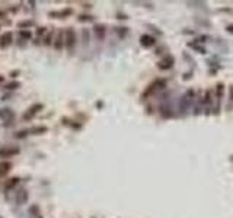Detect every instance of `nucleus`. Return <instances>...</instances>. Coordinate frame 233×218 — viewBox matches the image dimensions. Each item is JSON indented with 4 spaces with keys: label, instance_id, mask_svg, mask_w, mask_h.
Returning <instances> with one entry per match:
<instances>
[{
    "label": "nucleus",
    "instance_id": "nucleus-24",
    "mask_svg": "<svg viewBox=\"0 0 233 218\" xmlns=\"http://www.w3.org/2000/svg\"><path fill=\"white\" fill-rule=\"evenodd\" d=\"M92 17L90 16H80V21H90Z\"/></svg>",
    "mask_w": 233,
    "mask_h": 218
},
{
    "label": "nucleus",
    "instance_id": "nucleus-21",
    "mask_svg": "<svg viewBox=\"0 0 233 218\" xmlns=\"http://www.w3.org/2000/svg\"><path fill=\"white\" fill-rule=\"evenodd\" d=\"M19 86H21V83H18V82H15V83L7 84V89H18Z\"/></svg>",
    "mask_w": 233,
    "mask_h": 218
},
{
    "label": "nucleus",
    "instance_id": "nucleus-11",
    "mask_svg": "<svg viewBox=\"0 0 233 218\" xmlns=\"http://www.w3.org/2000/svg\"><path fill=\"white\" fill-rule=\"evenodd\" d=\"M10 169H12V163H9V162L0 163V178L6 176V174L10 172Z\"/></svg>",
    "mask_w": 233,
    "mask_h": 218
},
{
    "label": "nucleus",
    "instance_id": "nucleus-2",
    "mask_svg": "<svg viewBox=\"0 0 233 218\" xmlns=\"http://www.w3.org/2000/svg\"><path fill=\"white\" fill-rule=\"evenodd\" d=\"M42 105H41V103H35V105H32V106L29 108L28 111L25 112V115H23V119H25V121H29V119H32L34 117H35V115H37V113H38L39 111H41V109H42Z\"/></svg>",
    "mask_w": 233,
    "mask_h": 218
},
{
    "label": "nucleus",
    "instance_id": "nucleus-10",
    "mask_svg": "<svg viewBox=\"0 0 233 218\" xmlns=\"http://www.w3.org/2000/svg\"><path fill=\"white\" fill-rule=\"evenodd\" d=\"M28 218H42L41 212H39V208L38 205H31L29 207V211H28Z\"/></svg>",
    "mask_w": 233,
    "mask_h": 218
},
{
    "label": "nucleus",
    "instance_id": "nucleus-16",
    "mask_svg": "<svg viewBox=\"0 0 233 218\" xmlns=\"http://www.w3.org/2000/svg\"><path fill=\"white\" fill-rule=\"evenodd\" d=\"M204 103L207 105V106H210L211 103H213V98H211V90L207 89L204 93Z\"/></svg>",
    "mask_w": 233,
    "mask_h": 218
},
{
    "label": "nucleus",
    "instance_id": "nucleus-6",
    "mask_svg": "<svg viewBox=\"0 0 233 218\" xmlns=\"http://www.w3.org/2000/svg\"><path fill=\"white\" fill-rule=\"evenodd\" d=\"M63 44H64V34H63L61 31H58L56 34V39H54V48H56L57 51H61Z\"/></svg>",
    "mask_w": 233,
    "mask_h": 218
},
{
    "label": "nucleus",
    "instance_id": "nucleus-15",
    "mask_svg": "<svg viewBox=\"0 0 233 218\" xmlns=\"http://www.w3.org/2000/svg\"><path fill=\"white\" fill-rule=\"evenodd\" d=\"M223 93H224V84H223V83H219V84L216 86V98H217V101H222Z\"/></svg>",
    "mask_w": 233,
    "mask_h": 218
},
{
    "label": "nucleus",
    "instance_id": "nucleus-25",
    "mask_svg": "<svg viewBox=\"0 0 233 218\" xmlns=\"http://www.w3.org/2000/svg\"><path fill=\"white\" fill-rule=\"evenodd\" d=\"M227 31L233 34V25H229V26H227Z\"/></svg>",
    "mask_w": 233,
    "mask_h": 218
},
{
    "label": "nucleus",
    "instance_id": "nucleus-14",
    "mask_svg": "<svg viewBox=\"0 0 233 218\" xmlns=\"http://www.w3.org/2000/svg\"><path fill=\"white\" fill-rule=\"evenodd\" d=\"M0 118L2 119H12L13 118V112L10 111V109H0Z\"/></svg>",
    "mask_w": 233,
    "mask_h": 218
},
{
    "label": "nucleus",
    "instance_id": "nucleus-22",
    "mask_svg": "<svg viewBox=\"0 0 233 218\" xmlns=\"http://www.w3.org/2000/svg\"><path fill=\"white\" fill-rule=\"evenodd\" d=\"M26 134H28L26 131H21V132H18L16 134V138H22V137H25Z\"/></svg>",
    "mask_w": 233,
    "mask_h": 218
},
{
    "label": "nucleus",
    "instance_id": "nucleus-7",
    "mask_svg": "<svg viewBox=\"0 0 233 218\" xmlns=\"http://www.w3.org/2000/svg\"><path fill=\"white\" fill-rule=\"evenodd\" d=\"M163 86H165V80H159V82L153 83L152 86H149V89L146 90L144 95H143V96H149V95H152V93H153V92H155L156 89H162Z\"/></svg>",
    "mask_w": 233,
    "mask_h": 218
},
{
    "label": "nucleus",
    "instance_id": "nucleus-1",
    "mask_svg": "<svg viewBox=\"0 0 233 218\" xmlns=\"http://www.w3.org/2000/svg\"><path fill=\"white\" fill-rule=\"evenodd\" d=\"M64 44H66L69 52H72V51L74 50V47H76V34H74V31H73L72 28L66 29V34H64Z\"/></svg>",
    "mask_w": 233,
    "mask_h": 218
},
{
    "label": "nucleus",
    "instance_id": "nucleus-12",
    "mask_svg": "<svg viewBox=\"0 0 233 218\" xmlns=\"http://www.w3.org/2000/svg\"><path fill=\"white\" fill-rule=\"evenodd\" d=\"M72 13H73L72 9H64V10H61V12H51L50 16H53V17H66V16H70Z\"/></svg>",
    "mask_w": 233,
    "mask_h": 218
},
{
    "label": "nucleus",
    "instance_id": "nucleus-20",
    "mask_svg": "<svg viewBox=\"0 0 233 218\" xmlns=\"http://www.w3.org/2000/svg\"><path fill=\"white\" fill-rule=\"evenodd\" d=\"M21 36H22V38H26V39H29L31 38V32H29V31H21Z\"/></svg>",
    "mask_w": 233,
    "mask_h": 218
},
{
    "label": "nucleus",
    "instance_id": "nucleus-18",
    "mask_svg": "<svg viewBox=\"0 0 233 218\" xmlns=\"http://www.w3.org/2000/svg\"><path fill=\"white\" fill-rule=\"evenodd\" d=\"M45 131H47L45 127H35V128L31 129V132H32V134H41V132H45Z\"/></svg>",
    "mask_w": 233,
    "mask_h": 218
},
{
    "label": "nucleus",
    "instance_id": "nucleus-23",
    "mask_svg": "<svg viewBox=\"0 0 233 218\" xmlns=\"http://www.w3.org/2000/svg\"><path fill=\"white\" fill-rule=\"evenodd\" d=\"M229 93H230V101L233 102V86L230 87V89H229Z\"/></svg>",
    "mask_w": 233,
    "mask_h": 218
},
{
    "label": "nucleus",
    "instance_id": "nucleus-9",
    "mask_svg": "<svg viewBox=\"0 0 233 218\" xmlns=\"http://www.w3.org/2000/svg\"><path fill=\"white\" fill-rule=\"evenodd\" d=\"M16 201L19 205H23L25 202L28 201V192L25 189H21L19 192H18V195H16Z\"/></svg>",
    "mask_w": 233,
    "mask_h": 218
},
{
    "label": "nucleus",
    "instance_id": "nucleus-17",
    "mask_svg": "<svg viewBox=\"0 0 233 218\" xmlns=\"http://www.w3.org/2000/svg\"><path fill=\"white\" fill-rule=\"evenodd\" d=\"M18 182H19V179H18V178H13V179H10L9 182H6L5 188H6V189H10V188H13V186H16Z\"/></svg>",
    "mask_w": 233,
    "mask_h": 218
},
{
    "label": "nucleus",
    "instance_id": "nucleus-8",
    "mask_svg": "<svg viewBox=\"0 0 233 218\" xmlns=\"http://www.w3.org/2000/svg\"><path fill=\"white\" fill-rule=\"evenodd\" d=\"M155 38L153 36H150V35H141V38H140V44L143 45V47H153L155 45Z\"/></svg>",
    "mask_w": 233,
    "mask_h": 218
},
{
    "label": "nucleus",
    "instance_id": "nucleus-4",
    "mask_svg": "<svg viewBox=\"0 0 233 218\" xmlns=\"http://www.w3.org/2000/svg\"><path fill=\"white\" fill-rule=\"evenodd\" d=\"M12 41H13L12 32H5V34L0 36V47H2V48H6V47H9V45L12 44Z\"/></svg>",
    "mask_w": 233,
    "mask_h": 218
},
{
    "label": "nucleus",
    "instance_id": "nucleus-13",
    "mask_svg": "<svg viewBox=\"0 0 233 218\" xmlns=\"http://www.w3.org/2000/svg\"><path fill=\"white\" fill-rule=\"evenodd\" d=\"M95 35L98 36V39H104V36H105V26L104 25H96L95 26Z\"/></svg>",
    "mask_w": 233,
    "mask_h": 218
},
{
    "label": "nucleus",
    "instance_id": "nucleus-3",
    "mask_svg": "<svg viewBox=\"0 0 233 218\" xmlns=\"http://www.w3.org/2000/svg\"><path fill=\"white\" fill-rule=\"evenodd\" d=\"M19 153V148L16 147H12V145H5L0 148V157H12Z\"/></svg>",
    "mask_w": 233,
    "mask_h": 218
},
{
    "label": "nucleus",
    "instance_id": "nucleus-26",
    "mask_svg": "<svg viewBox=\"0 0 233 218\" xmlns=\"http://www.w3.org/2000/svg\"><path fill=\"white\" fill-rule=\"evenodd\" d=\"M0 82H3V77H2V76H0Z\"/></svg>",
    "mask_w": 233,
    "mask_h": 218
},
{
    "label": "nucleus",
    "instance_id": "nucleus-5",
    "mask_svg": "<svg viewBox=\"0 0 233 218\" xmlns=\"http://www.w3.org/2000/svg\"><path fill=\"white\" fill-rule=\"evenodd\" d=\"M172 64H173V58L168 55V57H165L162 61H159L157 67L160 68V70H169V68L172 67Z\"/></svg>",
    "mask_w": 233,
    "mask_h": 218
},
{
    "label": "nucleus",
    "instance_id": "nucleus-19",
    "mask_svg": "<svg viewBox=\"0 0 233 218\" xmlns=\"http://www.w3.org/2000/svg\"><path fill=\"white\" fill-rule=\"evenodd\" d=\"M34 25V22L32 21H23V22H19V28H28V26H32Z\"/></svg>",
    "mask_w": 233,
    "mask_h": 218
}]
</instances>
